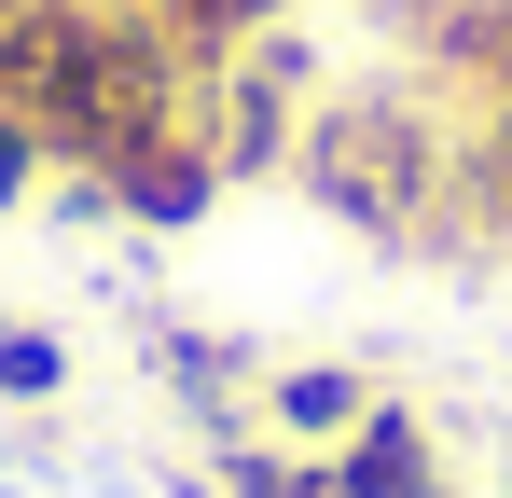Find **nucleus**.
<instances>
[{
    "label": "nucleus",
    "mask_w": 512,
    "mask_h": 498,
    "mask_svg": "<svg viewBox=\"0 0 512 498\" xmlns=\"http://www.w3.org/2000/svg\"><path fill=\"white\" fill-rule=\"evenodd\" d=\"M291 180L333 208L346 236L374 249H429L457 222V125L416 111L402 83H374V97H333L305 139H291Z\"/></svg>",
    "instance_id": "obj_1"
},
{
    "label": "nucleus",
    "mask_w": 512,
    "mask_h": 498,
    "mask_svg": "<svg viewBox=\"0 0 512 498\" xmlns=\"http://www.w3.org/2000/svg\"><path fill=\"white\" fill-rule=\"evenodd\" d=\"M374 402H388V388H374V374H346V360H277V374L250 388V429L305 443V457H333V443H346Z\"/></svg>",
    "instance_id": "obj_2"
},
{
    "label": "nucleus",
    "mask_w": 512,
    "mask_h": 498,
    "mask_svg": "<svg viewBox=\"0 0 512 498\" xmlns=\"http://www.w3.org/2000/svg\"><path fill=\"white\" fill-rule=\"evenodd\" d=\"M319 471H333V498H416V485H443V457H429V415H416V402H374L333 457H319Z\"/></svg>",
    "instance_id": "obj_3"
},
{
    "label": "nucleus",
    "mask_w": 512,
    "mask_h": 498,
    "mask_svg": "<svg viewBox=\"0 0 512 498\" xmlns=\"http://www.w3.org/2000/svg\"><path fill=\"white\" fill-rule=\"evenodd\" d=\"M208 498H333V471L277 429H208Z\"/></svg>",
    "instance_id": "obj_4"
},
{
    "label": "nucleus",
    "mask_w": 512,
    "mask_h": 498,
    "mask_svg": "<svg viewBox=\"0 0 512 498\" xmlns=\"http://www.w3.org/2000/svg\"><path fill=\"white\" fill-rule=\"evenodd\" d=\"M139 14H153V28H180V56H194V70H222L236 42H263V28H277V0H139Z\"/></svg>",
    "instance_id": "obj_5"
},
{
    "label": "nucleus",
    "mask_w": 512,
    "mask_h": 498,
    "mask_svg": "<svg viewBox=\"0 0 512 498\" xmlns=\"http://www.w3.org/2000/svg\"><path fill=\"white\" fill-rule=\"evenodd\" d=\"M56 388H70V346L42 319H0V402H56Z\"/></svg>",
    "instance_id": "obj_6"
},
{
    "label": "nucleus",
    "mask_w": 512,
    "mask_h": 498,
    "mask_svg": "<svg viewBox=\"0 0 512 498\" xmlns=\"http://www.w3.org/2000/svg\"><path fill=\"white\" fill-rule=\"evenodd\" d=\"M42 166H56V153H42V139H28V125H14V111H0V222H14V208H28V180H42Z\"/></svg>",
    "instance_id": "obj_7"
},
{
    "label": "nucleus",
    "mask_w": 512,
    "mask_h": 498,
    "mask_svg": "<svg viewBox=\"0 0 512 498\" xmlns=\"http://www.w3.org/2000/svg\"><path fill=\"white\" fill-rule=\"evenodd\" d=\"M499 498H512V457H499Z\"/></svg>",
    "instance_id": "obj_8"
},
{
    "label": "nucleus",
    "mask_w": 512,
    "mask_h": 498,
    "mask_svg": "<svg viewBox=\"0 0 512 498\" xmlns=\"http://www.w3.org/2000/svg\"><path fill=\"white\" fill-rule=\"evenodd\" d=\"M416 498H443V485H416Z\"/></svg>",
    "instance_id": "obj_9"
}]
</instances>
